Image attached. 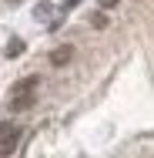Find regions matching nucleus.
<instances>
[{
    "mask_svg": "<svg viewBox=\"0 0 154 158\" xmlns=\"http://www.w3.org/2000/svg\"><path fill=\"white\" fill-rule=\"evenodd\" d=\"M101 7H104V10H111V7H117V0H101Z\"/></svg>",
    "mask_w": 154,
    "mask_h": 158,
    "instance_id": "obj_6",
    "label": "nucleus"
},
{
    "mask_svg": "<svg viewBox=\"0 0 154 158\" xmlns=\"http://www.w3.org/2000/svg\"><path fill=\"white\" fill-rule=\"evenodd\" d=\"M17 54H24V40H10L7 44V57H17Z\"/></svg>",
    "mask_w": 154,
    "mask_h": 158,
    "instance_id": "obj_4",
    "label": "nucleus"
},
{
    "mask_svg": "<svg viewBox=\"0 0 154 158\" xmlns=\"http://www.w3.org/2000/svg\"><path fill=\"white\" fill-rule=\"evenodd\" d=\"M7 3H20V0H7Z\"/></svg>",
    "mask_w": 154,
    "mask_h": 158,
    "instance_id": "obj_7",
    "label": "nucleus"
},
{
    "mask_svg": "<svg viewBox=\"0 0 154 158\" xmlns=\"http://www.w3.org/2000/svg\"><path fill=\"white\" fill-rule=\"evenodd\" d=\"M70 57H74V47H70V44H64V47H57V51L50 54V64H54V67H64Z\"/></svg>",
    "mask_w": 154,
    "mask_h": 158,
    "instance_id": "obj_3",
    "label": "nucleus"
},
{
    "mask_svg": "<svg viewBox=\"0 0 154 158\" xmlns=\"http://www.w3.org/2000/svg\"><path fill=\"white\" fill-rule=\"evenodd\" d=\"M34 101H37V91H24V94H14V98H10V111H27Z\"/></svg>",
    "mask_w": 154,
    "mask_h": 158,
    "instance_id": "obj_2",
    "label": "nucleus"
},
{
    "mask_svg": "<svg viewBox=\"0 0 154 158\" xmlns=\"http://www.w3.org/2000/svg\"><path fill=\"white\" fill-rule=\"evenodd\" d=\"M91 24L101 31V27H107V17H104V14H94V17H91Z\"/></svg>",
    "mask_w": 154,
    "mask_h": 158,
    "instance_id": "obj_5",
    "label": "nucleus"
},
{
    "mask_svg": "<svg viewBox=\"0 0 154 158\" xmlns=\"http://www.w3.org/2000/svg\"><path fill=\"white\" fill-rule=\"evenodd\" d=\"M17 138H20V128L14 121H0V155H10L17 148Z\"/></svg>",
    "mask_w": 154,
    "mask_h": 158,
    "instance_id": "obj_1",
    "label": "nucleus"
}]
</instances>
